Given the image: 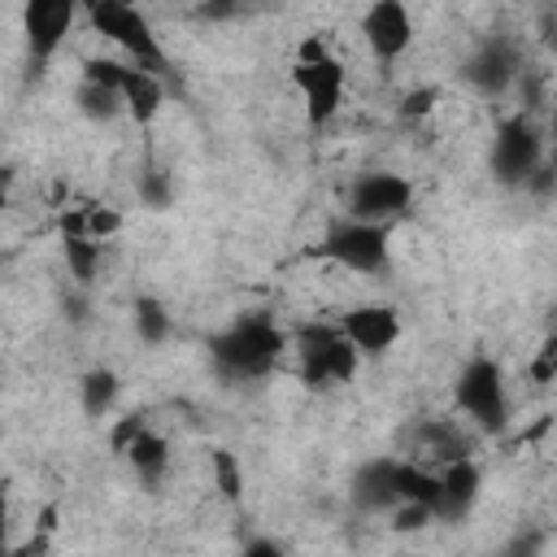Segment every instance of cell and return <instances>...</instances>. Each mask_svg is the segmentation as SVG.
I'll use <instances>...</instances> for the list:
<instances>
[{"label":"cell","instance_id":"obj_2","mask_svg":"<svg viewBox=\"0 0 557 557\" xmlns=\"http://www.w3.org/2000/svg\"><path fill=\"white\" fill-rule=\"evenodd\" d=\"M296 352H300V374L309 387H331V383H352L361 352L348 344V335L339 331V322H318L305 326L296 335Z\"/></svg>","mask_w":557,"mask_h":557},{"label":"cell","instance_id":"obj_15","mask_svg":"<svg viewBox=\"0 0 557 557\" xmlns=\"http://www.w3.org/2000/svg\"><path fill=\"white\" fill-rule=\"evenodd\" d=\"M61 252H65V265L74 270L78 283H91L96 278V261H100V244L87 239V235H61Z\"/></svg>","mask_w":557,"mask_h":557},{"label":"cell","instance_id":"obj_7","mask_svg":"<svg viewBox=\"0 0 557 557\" xmlns=\"http://www.w3.org/2000/svg\"><path fill=\"white\" fill-rule=\"evenodd\" d=\"M292 87L309 113L313 126H326L339 104H344V87H348V70L339 57L331 61H318V65H292Z\"/></svg>","mask_w":557,"mask_h":557},{"label":"cell","instance_id":"obj_22","mask_svg":"<svg viewBox=\"0 0 557 557\" xmlns=\"http://www.w3.org/2000/svg\"><path fill=\"white\" fill-rule=\"evenodd\" d=\"M331 57H335V52H331V44H326L322 35H300L292 65H318V61H331Z\"/></svg>","mask_w":557,"mask_h":557},{"label":"cell","instance_id":"obj_11","mask_svg":"<svg viewBox=\"0 0 557 557\" xmlns=\"http://www.w3.org/2000/svg\"><path fill=\"white\" fill-rule=\"evenodd\" d=\"M22 17H26V35H30L35 57H52L61 48V39L70 35L78 9L70 0H35V4H26Z\"/></svg>","mask_w":557,"mask_h":557},{"label":"cell","instance_id":"obj_6","mask_svg":"<svg viewBox=\"0 0 557 557\" xmlns=\"http://www.w3.org/2000/svg\"><path fill=\"white\" fill-rule=\"evenodd\" d=\"M322 257H331L335 265H344L352 274H379V270H387V226L344 218L322 239Z\"/></svg>","mask_w":557,"mask_h":557},{"label":"cell","instance_id":"obj_3","mask_svg":"<svg viewBox=\"0 0 557 557\" xmlns=\"http://www.w3.org/2000/svg\"><path fill=\"white\" fill-rule=\"evenodd\" d=\"M283 348H287V335L265 318H244V322H235L231 331H222L213 339L218 366L231 370V374H244V379L248 374H265L283 357Z\"/></svg>","mask_w":557,"mask_h":557},{"label":"cell","instance_id":"obj_24","mask_svg":"<svg viewBox=\"0 0 557 557\" xmlns=\"http://www.w3.org/2000/svg\"><path fill=\"white\" fill-rule=\"evenodd\" d=\"M48 540H52V535L30 531V540H26L22 548H13V557H48Z\"/></svg>","mask_w":557,"mask_h":557},{"label":"cell","instance_id":"obj_21","mask_svg":"<svg viewBox=\"0 0 557 557\" xmlns=\"http://www.w3.org/2000/svg\"><path fill=\"white\" fill-rule=\"evenodd\" d=\"M431 518H440V513L426 509V505H396L392 509V531H422Z\"/></svg>","mask_w":557,"mask_h":557},{"label":"cell","instance_id":"obj_13","mask_svg":"<svg viewBox=\"0 0 557 557\" xmlns=\"http://www.w3.org/2000/svg\"><path fill=\"white\" fill-rule=\"evenodd\" d=\"M483 487V470L470 457H457L440 470V518H461Z\"/></svg>","mask_w":557,"mask_h":557},{"label":"cell","instance_id":"obj_19","mask_svg":"<svg viewBox=\"0 0 557 557\" xmlns=\"http://www.w3.org/2000/svg\"><path fill=\"white\" fill-rule=\"evenodd\" d=\"M117 231H122V213H117V209H104V205H91V209H87V239L104 244V239L117 235Z\"/></svg>","mask_w":557,"mask_h":557},{"label":"cell","instance_id":"obj_10","mask_svg":"<svg viewBox=\"0 0 557 557\" xmlns=\"http://www.w3.org/2000/svg\"><path fill=\"white\" fill-rule=\"evenodd\" d=\"M335 322H339V331L348 335V344L361 357H383L400 339V313L392 305H352Z\"/></svg>","mask_w":557,"mask_h":557},{"label":"cell","instance_id":"obj_23","mask_svg":"<svg viewBox=\"0 0 557 557\" xmlns=\"http://www.w3.org/2000/svg\"><path fill=\"white\" fill-rule=\"evenodd\" d=\"M239 557H283V548H278L274 540L257 535V540H248V544H244V553H239Z\"/></svg>","mask_w":557,"mask_h":557},{"label":"cell","instance_id":"obj_9","mask_svg":"<svg viewBox=\"0 0 557 557\" xmlns=\"http://www.w3.org/2000/svg\"><path fill=\"white\" fill-rule=\"evenodd\" d=\"M487 161H492V174L500 183H527L540 170V135H535V126L522 122V117L505 122L500 135L492 139Z\"/></svg>","mask_w":557,"mask_h":557},{"label":"cell","instance_id":"obj_17","mask_svg":"<svg viewBox=\"0 0 557 557\" xmlns=\"http://www.w3.org/2000/svg\"><path fill=\"white\" fill-rule=\"evenodd\" d=\"M78 387H83V409H87L91 418H100V413L117 400V379H113V370H91Z\"/></svg>","mask_w":557,"mask_h":557},{"label":"cell","instance_id":"obj_25","mask_svg":"<svg viewBox=\"0 0 557 557\" xmlns=\"http://www.w3.org/2000/svg\"><path fill=\"white\" fill-rule=\"evenodd\" d=\"M431 100H435V91H431V87H422V91H413V96L405 100V113H426V109H431Z\"/></svg>","mask_w":557,"mask_h":557},{"label":"cell","instance_id":"obj_1","mask_svg":"<svg viewBox=\"0 0 557 557\" xmlns=\"http://www.w3.org/2000/svg\"><path fill=\"white\" fill-rule=\"evenodd\" d=\"M87 22H91L96 35H104V44L122 48V52L131 57V65L152 70V74L165 70V48H161L152 22H148L135 4H122V0H96V4H87Z\"/></svg>","mask_w":557,"mask_h":557},{"label":"cell","instance_id":"obj_14","mask_svg":"<svg viewBox=\"0 0 557 557\" xmlns=\"http://www.w3.org/2000/svg\"><path fill=\"white\" fill-rule=\"evenodd\" d=\"M126 461L135 466L139 479H157V474H165V466H170V444H165L157 431H144V435L126 448Z\"/></svg>","mask_w":557,"mask_h":557},{"label":"cell","instance_id":"obj_20","mask_svg":"<svg viewBox=\"0 0 557 557\" xmlns=\"http://www.w3.org/2000/svg\"><path fill=\"white\" fill-rule=\"evenodd\" d=\"M144 431H148V422H144L139 413H126V418H122V422L109 431V444H113V453H117V457H126V448H131V444H135Z\"/></svg>","mask_w":557,"mask_h":557},{"label":"cell","instance_id":"obj_16","mask_svg":"<svg viewBox=\"0 0 557 557\" xmlns=\"http://www.w3.org/2000/svg\"><path fill=\"white\" fill-rule=\"evenodd\" d=\"M209 470H213V487L226 500H239L244 496V470H239V461H235L231 448H209Z\"/></svg>","mask_w":557,"mask_h":557},{"label":"cell","instance_id":"obj_12","mask_svg":"<svg viewBox=\"0 0 557 557\" xmlns=\"http://www.w3.org/2000/svg\"><path fill=\"white\" fill-rule=\"evenodd\" d=\"M117 96H122V113H126V117H135L139 126H148V122L161 113V104H165L161 74L139 70V65H131V61H126V74H122Z\"/></svg>","mask_w":557,"mask_h":557},{"label":"cell","instance_id":"obj_4","mask_svg":"<svg viewBox=\"0 0 557 557\" xmlns=\"http://www.w3.org/2000/svg\"><path fill=\"white\" fill-rule=\"evenodd\" d=\"M344 205H348V218L352 222H370V226H392L396 218L409 213L413 205V183L396 170H370V174H357L344 191Z\"/></svg>","mask_w":557,"mask_h":557},{"label":"cell","instance_id":"obj_18","mask_svg":"<svg viewBox=\"0 0 557 557\" xmlns=\"http://www.w3.org/2000/svg\"><path fill=\"white\" fill-rule=\"evenodd\" d=\"M135 326H139V335H144L148 344H157V339L170 331V313H165L157 300H139V305H135Z\"/></svg>","mask_w":557,"mask_h":557},{"label":"cell","instance_id":"obj_8","mask_svg":"<svg viewBox=\"0 0 557 557\" xmlns=\"http://www.w3.org/2000/svg\"><path fill=\"white\" fill-rule=\"evenodd\" d=\"M413 13H409V4H400V0H379V4H370L366 13H361V39H366V48L379 57V61H396V57H405L409 52V44H413Z\"/></svg>","mask_w":557,"mask_h":557},{"label":"cell","instance_id":"obj_5","mask_svg":"<svg viewBox=\"0 0 557 557\" xmlns=\"http://www.w3.org/2000/svg\"><path fill=\"white\" fill-rule=\"evenodd\" d=\"M453 400L457 409L479 422L483 431H500L505 418H509V396H505V379H500V366L492 357H470L453 383Z\"/></svg>","mask_w":557,"mask_h":557}]
</instances>
